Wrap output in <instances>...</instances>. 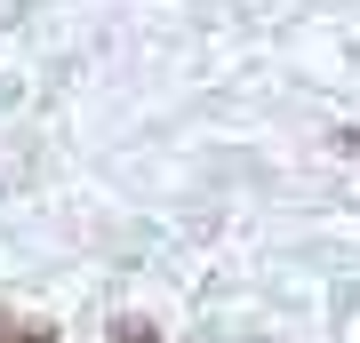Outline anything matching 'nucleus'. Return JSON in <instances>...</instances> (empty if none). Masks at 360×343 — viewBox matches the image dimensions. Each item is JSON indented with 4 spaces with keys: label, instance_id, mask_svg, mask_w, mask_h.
Instances as JSON below:
<instances>
[{
    "label": "nucleus",
    "instance_id": "f03ea898",
    "mask_svg": "<svg viewBox=\"0 0 360 343\" xmlns=\"http://www.w3.org/2000/svg\"><path fill=\"white\" fill-rule=\"evenodd\" d=\"M0 343H56V335H40V328H8Z\"/></svg>",
    "mask_w": 360,
    "mask_h": 343
},
{
    "label": "nucleus",
    "instance_id": "f257e3e1",
    "mask_svg": "<svg viewBox=\"0 0 360 343\" xmlns=\"http://www.w3.org/2000/svg\"><path fill=\"white\" fill-rule=\"evenodd\" d=\"M112 343H153V328H136V319H120V328H112Z\"/></svg>",
    "mask_w": 360,
    "mask_h": 343
}]
</instances>
